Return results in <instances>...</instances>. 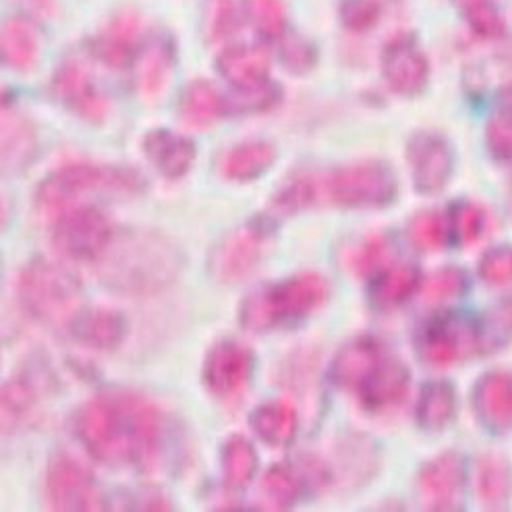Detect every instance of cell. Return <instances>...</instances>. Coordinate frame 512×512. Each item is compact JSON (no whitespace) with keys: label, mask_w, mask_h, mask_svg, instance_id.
<instances>
[{"label":"cell","mask_w":512,"mask_h":512,"mask_svg":"<svg viewBox=\"0 0 512 512\" xmlns=\"http://www.w3.org/2000/svg\"><path fill=\"white\" fill-rule=\"evenodd\" d=\"M73 432L96 461L150 471L166 450L168 421L148 396L133 390H106L79 407Z\"/></svg>","instance_id":"1"},{"label":"cell","mask_w":512,"mask_h":512,"mask_svg":"<svg viewBox=\"0 0 512 512\" xmlns=\"http://www.w3.org/2000/svg\"><path fill=\"white\" fill-rule=\"evenodd\" d=\"M98 262L106 287L125 295H152L177 278L183 258L160 233L129 229L115 233Z\"/></svg>","instance_id":"2"},{"label":"cell","mask_w":512,"mask_h":512,"mask_svg":"<svg viewBox=\"0 0 512 512\" xmlns=\"http://www.w3.org/2000/svg\"><path fill=\"white\" fill-rule=\"evenodd\" d=\"M330 297V282L318 272H299L251 293L239 311L241 326L255 334L289 330L314 316Z\"/></svg>","instance_id":"3"},{"label":"cell","mask_w":512,"mask_h":512,"mask_svg":"<svg viewBox=\"0 0 512 512\" xmlns=\"http://www.w3.org/2000/svg\"><path fill=\"white\" fill-rule=\"evenodd\" d=\"M146 191V181L137 170L102 164H69L56 168L36 189V202L50 212L85 204L90 195L131 197Z\"/></svg>","instance_id":"4"},{"label":"cell","mask_w":512,"mask_h":512,"mask_svg":"<svg viewBox=\"0 0 512 512\" xmlns=\"http://www.w3.org/2000/svg\"><path fill=\"white\" fill-rule=\"evenodd\" d=\"M17 295L23 309L36 320L71 322L79 311L81 282L67 266L40 258L21 270Z\"/></svg>","instance_id":"5"},{"label":"cell","mask_w":512,"mask_h":512,"mask_svg":"<svg viewBox=\"0 0 512 512\" xmlns=\"http://www.w3.org/2000/svg\"><path fill=\"white\" fill-rule=\"evenodd\" d=\"M398 193L394 170L380 160H363L320 177V199L347 210L386 208Z\"/></svg>","instance_id":"6"},{"label":"cell","mask_w":512,"mask_h":512,"mask_svg":"<svg viewBox=\"0 0 512 512\" xmlns=\"http://www.w3.org/2000/svg\"><path fill=\"white\" fill-rule=\"evenodd\" d=\"M272 226L268 216H258L222 237L210 253V276L220 284H237L249 278L264 262Z\"/></svg>","instance_id":"7"},{"label":"cell","mask_w":512,"mask_h":512,"mask_svg":"<svg viewBox=\"0 0 512 512\" xmlns=\"http://www.w3.org/2000/svg\"><path fill=\"white\" fill-rule=\"evenodd\" d=\"M417 355L432 367H450L479 353L477 318L465 311H442L425 322L415 340Z\"/></svg>","instance_id":"8"},{"label":"cell","mask_w":512,"mask_h":512,"mask_svg":"<svg viewBox=\"0 0 512 512\" xmlns=\"http://www.w3.org/2000/svg\"><path fill=\"white\" fill-rule=\"evenodd\" d=\"M115 226L94 204H77L59 212L54 222L52 243L65 258L75 262H98L108 249Z\"/></svg>","instance_id":"9"},{"label":"cell","mask_w":512,"mask_h":512,"mask_svg":"<svg viewBox=\"0 0 512 512\" xmlns=\"http://www.w3.org/2000/svg\"><path fill=\"white\" fill-rule=\"evenodd\" d=\"M255 374V353L233 338H222L206 353L202 382L222 405H235L247 394Z\"/></svg>","instance_id":"10"},{"label":"cell","mask_w":512,"mask_h":512,"mask_svg":"<svg viewBox=\"0 0 512 512\" xmlns=\"http://www.w3.org/2000/svg\"><path fill=\"white\" fill-rule=\"evenodd\" d=\"M46 498L59 512L106 510V498L94 475L67 454H56L46 471Z\"/></svg>","instance_id":"11"},{"label":"cell","mask_w":512,"mask_h":512,"mask_svg":"<svg viewBox=\"0 0 512 512\" xmlns=\"http://www.w3.org/2000/svg\"><path fill=\"white\" fill-rule=\"evenodd\" d=\"M469 469L461 452H442L425 463L417 477V496L425 510H461L467 494Z\"/></svg>","instance_id":"12"},{"label":"cell","mask_w":512,"mask_h":512,"mask_svg":"<svg viewBox=\"0 0 512 512\" xmlns=\"http://www.w3.org/2000/svg\"><path fill=\"white\" fill-rule=\"evenodd\" d=\"M413 187L423 195L440 193L454 173V150L450 141L434 131H419L407 144Z\"/></svg>","instance_id":"13"},{"label":"cell","mask_w":512,"mask_h":512,"mask_svg":"<svg viewBox=\"0 0 512 512\" xmlns=\"http://www.w3.org/2000/svg\"><path fill=\"white\" fill-rule=\"evenodd\" d=\"M382 75L388 88L405 98L421 94L430 79L428 56L411 36L390 40L382 52Z\"/></svg>","instance_id":"14"},{"label":"cell","mask_w":512,"mask_h":512,"mask_svg":"<svg viewBox=\"0 0 512 512\" xmlns=\"http://www.w3.org/2000/svg\"><path fill=\"white\" fill-rule=\"evenodd\" d=\"M52 94L83 121L98 125L108 117L106 96L79 63H65L56 69L52 75Z\"/></svg>","instance_id":"15"},{"label":"cell","mask_w":512,"mask_h":512,"mask_svg":"<svg viewBox=\"0 0 512 512\" xmlns=\"http://www.w3.org/2000/svg\"><path fill=\"white\" fill-rule=\"evenodd\" d=\"M411 384L409 367L394 355H384L361 386L355 390L365 411H388L405 401Z\"/></svg>","instance_id":"16"},{"label":"cell","mask_w":512,"mask_h":512,"mask_svg":"<svg viewBox=\"0 0 512 512\" xmlns=\"http://www.w3.org/2000/svg\"><path fill=\"white\" fill-rule=\"evenodd\" d=\"M473 409L488 432H512V372L481 376L473 388Z\"/></svg>","instance_id":"17"},{"label":"cell","mask_w":512,"mask_h":512,"mask_svg":"<svg viewBox=\"0 0 512 512\" xmlns=\"http://www.w3.org/2000/svg\"><path fill=\"white\" fill-rule=\"evenodd\" d=\"M141 21L135 13H119L112 17L104 30L92 40V52L98 61L112 69L135 65L141 50Z\"/></svg>","instance_id":"18"},{"label":"cell","mask_w":512,"mask_h":512,"mask_svg":"<svg viewBox=\"0 0 512 512\" xmlns=\"http://www.w3.org/2000/svg\"><path fill=\"white\" fill-rule=\"evenodd\" d=\"M127 318L110 307L79 309L69 322V332L79 345L96 351H112L121 347L127 336Z\"/></svg>","instance_id":"19"},{"label":"cell","mask_w":512,"mask_h":512,"mask_svg":"<svg viewBox=\"0 0 512 512\" xmlns=\"http://www.w3.org/2000/svg\"><path fill=\"white\" fill-rule=\"evenodd\" d=\"M144 154L168 181L183 179L195 162V144L175 131L152 129L144 137Z\"/></svg>","instance_id":"20"},{"label":"cell","mask_w":512,"mask_h":512,"mask_svg":"<svg viewBox=\"0 0 512 512\" xmlns=\"http://www.w3.org/2000/svg\"><path fill=\"white\" fill-rule=\"evenodd\" d=\"M216 69L235 92L258 88L270 81V59L266 50L258 46L239 44L222 50L216 59Z\"/></svg>","instance_id":"21"},{"label":"cell","mask_w":512,"mask_h":512,"mask_svg":"<svg viewBox=\"0 0 512 512\" xmlns=\"http://www.w3.org/2000/svg\"><path fill=\"white\" fill-rule=\"evenodd\" d=\"M388 351L376 338L359 336L340 349L332 361L330 376L332 382L345 390H357L361 382L372 374V369Z\"/></svg>","instance_id":"22"},{"label":"cell","mask_w":512,"mask_h":512,"mask_svg":"<svg viewBox=\"0 0 512 512\" xmlns=\"http://www.w3.org/2000/svg\"><path fill=\"white\" fill-rule=\"evenodd\" d=\"M229 110V100L206 79H195L185 85L179 98V119L189 129H210L222 121Z\"/></svg>","instance_id":"23"},{"label":"cell","mask_w":512,"mask_h":512,"mask_svg":"<svg viewBox=\"0 0 512 512\" xmlns=\"http://www.w3.org/2000/svg\"><path fill=\"white\" fill-rule=\"evenodd\" d=\"M421 287V272L411 264H394L372 276L369 284V303L380 311L394 309L409 301Z\"/></svg>","instance_id":"24"},{"label":"cell","mask_w":512,"mask_h":512,"mask_svg":"<svg viewBox=\"0 0 512 512\" xmlns=\"http://www.w3.org/2000/svg\"><path fill=\"white\" fill-rule=\"evenodd\" d=\"M278 152L266 139H249L231 148L222 160V175L235 183H249L266 175L276 164Z\"/></svg>","instance_id":"25"},{"label":"cell","mask_w":512,"mask_h":512,"mask_svg":"<svg viewBox=\"0 0 512 512\" xmlns=\"http://www.w3.org/2000/svg\"><path fill=\"white\" fill-rule=\"evenodd\" d=\"M3 63L19 73H30L40 59V34L30 19L11 17L0 36Z\"/></svg>","instance_id":"26"},{"label":"cell","mask_w":512,"mask_h":512,"mask_svg":"<svg viewBox=\"0 0 512 512\" xmlns=\"http://www.w3.org/2000/svg\"><path fill=\"white\" fill-rule=\"evenodd\" d=\"M137 88L146 98H158L173 75L175 52L166 38H156L141 46L137 59Z\"/></svg>","instance_id":"27"},{"label":"cell","mask_w":512,"mask_h":512,"mask_svg":"<svg viewBox=\"0 0 512 512\" xmlns=\"http://www.w3.org/2000/svg\"><path fill=\"white\" fill-rule=\"evenodd\" d=\"M251 430L272 448L289 446L299 430L297 409L287 401H268L249 415Z\"/></svg>","instance_id":"28"},{"label":"cell","mask_w":512,"mask_h":512,"mask_svg":"<svg viewBox=\"0 0 512 512\" xmlns=\"http://www.w3.org/2000/svg\"><path fill=\"white\" fill-rule=\"evenodd\" d=\"M457 415V392L444 380L428 382L417 398V425L425 432H442Z\"/></svg>","instance_id":"29"},{"label":"cell","mask_w":512,"mask_h":512,"mask_svg":"<svg viewBox=\"0 0 512 512\" xmlns=\"http://www.w3.org/2000/svg\"><path fill=\"white\" fill-rule=\"evenodd\" d=\"M220 469L226 488L245 490L258 473V450L241 434L229 436L220 448Z\"/></svg>","instance_id":"30"},{"label":"cell","mask_w":512,"mask_h":512,"mask_svg":"<svg viewBox=\"0 0 512 512\" xmlns=\"http://www.w3.org/2000/svg\"><path fill=\"white\" fill-rule=\"evenodd\" d=\"M38 148L36 129L25 117L3 108V168L19 170L32 162Z\"/></svg>","instance_id":"31"},{"label":"cell","mask_w":512,"mask_h":512,"mask_svg":"<svg viewBox=\"0 0 512 512\" xmlns=\"http://www.w3.org/2000/svg\"><path fill=\"white\" fill-rule=\"evenodd\" d=\"M316 202H320V179L311 175H299L276 191L268 206V214L264 216L276 222L280 218L295 216L311 208Z\"/></svg>","instance_id":"32"},{"label":"cell","mask_w":512,"mask_h":512,"mask_svg":"<svg viewBox=\"0 0 512 512\" xmlns=\"http://www.w3.org/2000/svg\"><path fill=\"white\" fill-rule=\"evenodd\" d=\"M307 486L301 471L293 465H274L262 477V496L274 510L291 508Z\"/></svg>","instance_id":"33"},{"label":"cell","mask_w":512,"mask_h":512,"mask_svg":"<svg viewBox=\"0 0 512 512\" xmlns=\"http://www.w3.org/2000/svg\"><path fill=\"white\" fill-rule=\"evenodd\" d=\"M477 490L488 506H502L512 496V469L500 457H483L477 469Z\"/></svg>","instance_id":"34"},{"label":"cell","mask_w":512,"mask_h":512,"mask_svg":"<svg viewBox=\"0 0 512 512\" xmlns=\"http://www.w3.org/2000/svg\"><path fill=\"white\" fill-rule=\"evenodd\" d=\"M38 405V392L32 380L13 378L3 386V432L11 434L34 413Z\"/></svg>","instance_id":"35"},{"label":"cell","mask_w":512,"mask_h":512,"mask_svg":"<svg viewBox=\"0 0 512 512\" xmlns=\"http://www.w3.org/2000/svg\"><path fill=\"white\" fill-rule=\"evenodd\" d=\"M243 11L262 38L280 40L287 34L289 15L284 0H243Z\"/></svg>","instance_id":"36"},{"label":"cell","mask_w":512,"mask_h":512,"mask_svg":"<svg viewBox=\"0 0 512 512\" xmlns=\"http://www.w3.org/2000/svg\"><path fill=\"white\" fill-rule=\"evenodd\" d=\"M479 353H496L512 340V301H502L477 316Z\"/></svg>","instance_id":"37"},{"label":"cell","mask_w":512,"mask_h":512,"mask_svg":"<svg viewBox=\"0 0 512 512\" xmlns=\"http://www.w3.org/2000/svg\"><path fill=\"white\" fill-rule=\"evenodd\" d=\"M446 218L450 241L457 245H471L486 231V212L473 202H457Z\"/></svg>","instance_id":"38"},{"label":"cell","mask_w":512,"mask_h":512,"mask_svg":"<svg viewBox=\"0 0 512 512\" xmlns=\"http://www.w3.org/2000/svg\"><path fill=\"white\" fill-rule=\"evenodd\" d=\"M409 239L419 251H438L450 241L448 218L434 210H423L409 222Z\"/></svg>","instance_id":"39"},{"label":"cell","mask_w":512,"mask_h":512,"mask_svg":"<svg viewBox=\"0 0 512 512\" xmlns=\"http://www.w3.org/2000/svg\"><path fill=\"white\" fill-rule=\"evenodd\" d=\"M465 21L469 30L483 40H498L506 34V21L492 0H469Z\"/></svg>","instance_id":"40"},{"label":"cell","mask_w":512,"mask_h":512,"mask_svg":"<svg viewBox=\"0 0 512 512\" xmlns=\"http://www.w3.org/2000/svg\"><path fill=\"white\" fill-rule=\"evenodd\" d=\"M486 146L494 160H512V106L498 104L486 125Z\"/></svg>","instance_id":"41"},{"label":"cell","mask_w":512,"mask_h":512,"mask_svg":"<svg viewBox=\"0 0 512 512\" xmlns=\"http://www.w3.org/2000/svg\"><path fill=\"white\" fill-rule=\"evenodd\" d=\"M390 253V241L386 235L376 233L361 241V245L351 255V270L359 276H374L386 268Z\"/></svg>","instance_id":"42"},{"label":"cell","mask_w":512,"mask_h":512,"mask_svg":"<svg viewBox=\"0 0 512 512\" xmlns=\"http://www.w3.org/2000/svg\"><path fill=\"white\" fill-rule=\"evenodd\" d=\"M467 289H469V276L465 270L442 268L436 274H432L428 282H425L423 295L432 303H444V301L463 297Z\"/></svg>","instance_id":"43"},{"label":"cell","mask_w":512,"mask_h":512,"mask_svg":"<svg viewBox=\"0 0 512 512\" xmlns=\"http://www.w3.org/2000/svg\"><path fill=\"white\" fill-rule=\"evenodd\" d=\"M479 276L496 289H512V245H500L483 253Z\"/></svg>","instance_id":"44"},{"label":"cell","mask_w":512,"mask_h":512,"mask_svg":"<svg viewBox=\"0 0 512 512\" xmlns=\"http://www.w3.org/2000/svg\"><path fill=\"white\" fill-rule=\"evenodd\" d=\"M239 30V11L235 0H208L206 7V34L208 40L218 42L231 38Z\"/></svg>","instance_id":"45"},{"label":"cell","mask_w":512,"mask_h":512,"mask_svg":"<svg viewBox=\"0 0 512 512\" xmlns=\"http://www.w3.org/2000/svg\"><path fill=\"white\" fill-rule=\"evenodd\" d=\"M280 61L293 75H303L309 69H314L318 52L314 44L307 42L305 38L284 34L280 38Z\"/></svg>","instance_id":"46"},{"label":"cell","mask_w":512,"mask_h":512,"mask_svg":"<svg viewBox=\"0 0 512 512\" xmlns=\"http://www.w3.org/2000/svg\"><path fill=\"white\" fill-rule=\"evenodd\" d=\"M382 15L378 0H343L340 5V21L351 32H367L376 27Z\"/></svg>","instance_id":"47"},{"label":"cell","mask_w":512,"mask_h":512,"mask_svg":"<svg viewBox=\"0 0 512 512\" xmlns=\"http://www.w3.org/2000/svg\"><path fill=\"white\" fill-rule=\"evenodd\" d=\"M282 98L280 85L274 81H266L258 88L235 92V100L229 102L231 106L237 108V112H266L272 110Z\"/></svg>","instance_id":"48"},{"label":"cell","mask_w":512,"mask_h":512,"mask_svg":"<svg viewBox=\"0 0 512 512\" xmlns=\"http://www.w3.org/2000/svg\"><path fill=\"white\" fill-rule=\"evenodd\" d=\"M27 3H30V7L36 9L38 13H50L54 7L52 0H27Z\"/></svg>","instance_id":"49"}]
</instances>
